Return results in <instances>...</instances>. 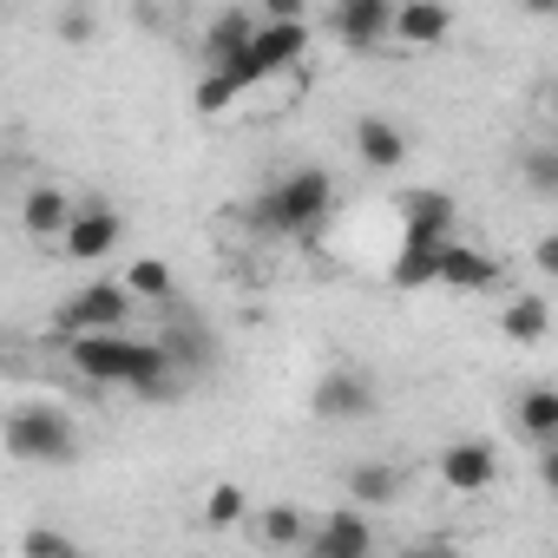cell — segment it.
<instances>
[{
    "mask_svg": "<svg viewBox=\"0 0 558 558\" xmlns=\"http://www.w3.org/2000/svg\"><path fill=\"white\" fill-rule=\"evenodd\" d=\"M303 551L310 558H375V519L355 512V506H336V512L316 519V532H310Z\"/></svg>",
    "mask_w": 558,
    "mask_h": 558,
    "instance_id": "cell-7",
    "label": "cell"
},
{
    "mask_svg": "<svg viewBox=\"0 0 558 558\" xmlns=\"http://www.w3.org/2000/svg\"><path fill=\"white\" fill-rule=\"evenodd\" d=\"M519 434L538 447H558V388H525L519 395Z\"/></svg>",
    "mask_w": 558,
    "mask_h": 558,
    "instance_id": "cell-19",
    "label": "cell"
},
{
    "mask_svg": "<svg viewBox=\"0 0 558 558\" xmlns=\"http://www.w3.org/2000/svg\"><path fill=\"white\" fill-rule=\"evenodd\" d=\"M434 473H440L447 493L473 499V493H493V480H499V453H493V440H447L440 460H434Z\"/></svg>",
    "mask_w": 558,
    "mask_h": 558,
    "instance_id": "cell-6",
    "label": "cell"
},
{
    "mask_svg": "<svg viewBox=\"0 0 558 558\" xmlns=\"http://www.w3.org/2000/svg\"><path fill=\"white\" fill-rule=\"evenodd\" d=\"M119 236H125V217L99 197V204H80V217H73L60 256H66V263H106V256L119 250Z\"/></svg>",
    "mask_w": 558,
    "mask_h": 558,
    "instance_id": "cell-8",
    "label": "cell"
},
{
    "mask_svg": "<svg viewBox=\"0 0 558 558\" xmlns=\"http://www.w3.org/2000/svg\"><path fill=\"white\" fill-rule=\"evenodd\" d=\"M519 178H525V191L558 197V145H525L519 151Z\"/></svg>",
    "mask_w": 558,
    "mask_h": 558,
    "instance_id": "cell-23",
    "label": "cell"
},
{
    "mask_svg": "<svg viewBox=\"0 0 558 558\" xmlns=\"http://www.w3.org/2000/svg\"><path fill=\"white\" fill-rule=\"evenodd\" d=\"M395 499H401V473H395L388 460H355V466H349V506H355V512L375 519V512L395 506Z\"/></svg>",
    "mask_w": 558,
    "mask_h": 558,
    "instance_id": "cell-15",
    "label": "cell"
},
{
    "mask_svg": "<svg viewBox=\"0 0 558 558\" xmlns=\"http://www.w3.org/2000/svg\"><path fill=\"white\" fill-rule=\"evenodd\" d=\"M243 512H250V499H243V486H230V480H217V486L204 493V525H210V532H230V525H243Z\"/></svg>",
    "mask_w": 558,
    "mask_h": 558,
    "instance_id": "cell-22",
    "label": "cell"
},
{
    "mask_svg": "<svg viewBox=\"0 0 558 558\" xmlns=\"http://www.w3.org/2000/svg\"><path fill=\"white\" fill-rule=\"evenodd\" d=\"M230 99H236V80H230V73H204L197 93H191L197 112H230Z\"/></svg>",
    "mask_w": 558,
    "mask_h": 558,
    "instance_id": "cell-25",
    "label": "cell"
},
{
    "mask_svg": "<svg viewBox=\"0 0 558 558\" xmlns=\"http://www.w3.org/2000/svg\"><path fill=\"white\" fill-rule=\"evenodd\" d=\"M499 283V263L480 250V243H447L440 256V290H460V296H480Z\"/></svg>",
    "mask_w": 558,
    "mask_h": 558,
    "instance_id": "cell-14",
    "label": "cell"
},
{
    "mask_svg": "<svg viewBox=\"0 0 558 558\" xmlns=\"http://www.w3.org/2000/svg\"><path fill=\"white\" fill-rule=\"evenodd\" d=\"M545 119H551V145H558V86H551V99H545Z\"/></svg>",
    "mask_w": 558,
    "mask_h": 558,
    "instance_id": "cell-30",
    "label": "cell"
},
{
    "mask_svg": "<svg viewBox=\"0 0 558 558\" xmlns=\"http://www.w3.org/2000/svg\"><path fill=\"white\" fill-rule=\"evenodd\" d=\"M250 525H256V538H263L269 551H296V545H310V532H316V519H310L303 506H263Z\"/></svg>",
    "mask_w": 558,
    "mask_h": 558,
    "instance_id": "cell-16",
    "label": "cell"
},
{
    "mask_svg": "<svg viewBox=\"0 0 558 558\" xmlns=\"http://www.w3.org/2000/svg\"><path fill=\"white\" fill-rule=\"evenodd\" d=\"M355 158L368 171H401L408 165V132L395 119H381V112H362L355 119Z\"/></svg>",
    "mask_w": 558,
    "mask_h": 558,
    "instance_id": "cell-12",
    "label": "cell"
},
{
    "mask_svg": "<svg viewBox=\"0 0 558 558\" xmlns=\"http://www.w3.org/2000/svg\"><path fill=\"white\" fill-rule=\"evenodd\" d=\"M21 551H27V558H86L60 525H27V532H21Z\"/></svg>",
    "mask_w": 558,
    "mask_h": 558,
    "instance_id": "cell-24",
    "label": "cell"
},
{
    "mask_svg": "<svg viewBox=\"0 0 558 558\" xmlns=\"http://www.w3.org/2000/svg\"><path fill=\"white\" fill-rule=\"evenodd\" d=\"M440 256H447V250H434V243H401L388 283H395V290H427V283H440Z\"/></svg>",
    "mask_w": 558,
    "mask_h": 558,
    "instance_id": "cell-18",
    "label": "cell"
},
{
    "mask_svg": "<svg viewBox=\"0 0 558 558\" xmlns=\"http://www.w3.org/2000/svg\"><path fill=\"white\" fill-rule=\"evenodd\" d=\"M401 558H460V551H453V545H434V538H427V545H408Z\"/></svg>",
    "mask_w": 558,
    "mask_h": 558,
    "instance_id": "cell-29",
    "label": "cell"
},
{
    "mask_svg": "<svg viewBox=\"0 0 558 558\" xmlns=\"http://www.w3.org/2000/svg\"><path fill=\"white\" fill-rule=\"evenodd\" d=\"M132 310H138V296H132L125 283H86V290L60 310V336H66V342H80V336H125Z\"/></svg>",
    "mask_w": 558,
    "mask_h": 558,
    "instance_id": "cell-3",
    "label": "cell"
},
{
    "mask_svg": "<svg viewBox=\"0 0 558 558\" xmlns=\"http://www.w3.org/2000/svg\"><path fill=\"white\" fill-rule=\"evenodd\" d=\"M545 329H551V303L545 296H512L506 316H499V336L506 342H545Z\"/></svg>",
    "mask_w": 558,
    "mask_h": 558,
    "instance_id": "cell-20",
    "label": "cell"
},
{
    "mask_svg": "<svg viewBox=\"0 0 558 558\" xmlns=\"http://www.w3.org/2000/svg\"><path fill=\"white\" fill-rule=\"evenodd\" d=\"M73 217H80V204L60 191V184H34L27 197H21V230L34 236V243H66V230H73Z\"/></svg>",
    "mask_w": 558,
    "mask_h": 558,
    "instance_id": "cell-10",
    "label": "cell"
},
{
    "mask_svg": "<svg viewBox=\"0 0 558 558\" xmlns=\"http://www.w3.org/2000/svg\"><path fill=\"white\" fill-rule=\"evenodd\" d=\"M263 34V14H243V8H223V14H210V27H204V60H210V73L217 66H230L236 53H250V40Z\"/></svg>",
    "mask_w": 558,
    "mask_h": 558,
    "instance_id": "cell-13",
    "label": "cell"
},
{
    "mask_svg": "<svg viewBox=\"0 0 558 558\" xmlns=\"http://www.w3.org/2000/svg\"><path fill=\"white\" fill-rule=\"evenodd\" d=\"M532 269H538V276H558V230H545V236L532 243Z\"/></svg>",
    "mask_w": 558,
    "mask_h": 558,
    "instance_id": "cell-27",
    "label": "cell"
},
{
    "mask_svg": "<svg viewBox=\"0 0 558 558\" xmlns=\"http://www.w3.org/2000/svg\"><path fill=\"white\" fill-rule=\"evenodd\" d=\"M538 486L558 499V447H538Z\"/></svg>",
    "mask_w": 558,
    "mask_h": 558,
    "instance_id": "cell-28",
    "label": "cell"
},
{
    "mask_svg": "<svg viewBox=\"0 0 558 558\" xmlns=\"http://www.w3.org/2000/svg\"><path fill=\"white\" fill-rule=\"evenodd\" d=\"M447 34H453V8H440V0H408V8H395V47L434 53Z\"/></svg>",
    "mask_w": 558,
    "mask_h": 558,
    "instance_id": "cell-11",
    "label": "cell"
},
{
    "mask_svg": "<svg viewBox=\"0 0 558 558\" xmlns=\"http://www.w3.org/2000/svg\"><path fill=\"white\" fill-rule=\"evenodd\" d=\"M336 210V178L323 165H303L290 178H276L256 204H250V223L263 236H316Z\"/></svg>",
    "mask_w": 558,
    "mask_h": 558,
    "instance_id": "cell-1",
    "label": "cell"
},
{
    "mask_svg": "<svg viewBox=\"0 0 558 558\" xmlns=\"http://www.w3.org/2000/svg\"><path fill=\"white\" fill-rule=\"evenodd\" d=\"M368 408H375V381H368L362 368H323L316 388H310V414H316L323 427H349V421H362Z\"/></svg>",
    "mask_w": 558,
    "mask_h": 558,
    "instance_id": "cell-4",
    "label": "cell"
},
{
    "mask_svg": "<svg viewBox=\"0 0 558 558\" xmlns=\"http://www.w3.org/2000/svg\"><path fill=\"white\" fill-rule=\"evenodd\" d=\"M329 34H336L349 53H381V47H395V0H342V8H329Z\"/></svg>",
    "mask_w": 558,
    "mask_h": 558,
    "instance_id": "cell-5",
    "label": "cell"
},
{
    "mask_svg": "<svg viewBox=\"0 0 558 558\" xmlns=\"http://www.w3.org/2000/svg\"><path fill=\"white\" fill-rule=\"evenodd\" d=\"M8 453L27 466H73L80 460V421L53 401H27L8 414Z\"/></svg>",
    "mask_w": 558,
    "mask_h": 558,
    "instance_id": "cell-2",
    "label": "cell"
},
{
    "mask_svg": "<svg viewBox=\"0 0 558 558\" xmlns=\"http://www.w3.org/2000/svg\"><path fill=\"white\" fill-rule=\"evenodd\" d=\"M119 283L138 296V303H171V263H158V256H138V263H125V276Z\"/></svg>",
    "mask_w": 558,
    "mask_h": 558,
    "instance_id": "cell-21",
    "label": "cell"
},
{
    "mask_svg": "<svg viewBox=\"0 0 558 558\" xmlns=\"http://www.w3.org/2000/svg\"><path fill=\"white\" fill-rule=\"evenodd\" d=\"M158 349L171 355V368H178V375H197V368H210V362H217V342H210L197 323H165V329H158Z\"/></svg>",
    "mask_w": 558,
    "mask_h": 558,
    "instance_id": "cell-17",
    "label": "cell"
},
{
    "mask_svg": "<svg viewBox=\"0 0 558 558\" xmlns=\"http://www.w3.org/2000/svg\"><path fill=\"white\" fill-rule=\"evenodd\" d=\"M453 223H460V210H453L447 191H408V197H401V243H434V250H447V243H453Z\"/></svg>",
    "mask_w": 558,
    "mask_h": 558,
    "instance_id": "cell-9",
    "label": "cell"
},
{
    "mask_svg": "<svg viewBox=\"0 0 558 558\" xmlns=\"http://www.w3.org/2000/svg\"><path fill=\"white\" fill-rule=\"evenodd\" d=\"M53 34H60L66 47H86V40H93V14H86V8H60V14H53Z\"/></svg>",
    "mask_w": 558,
    "mask_h": 558,
    "instance_id": "cell-26",
    "label": "cell"
}]
</instances>
